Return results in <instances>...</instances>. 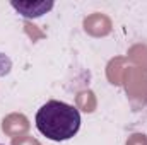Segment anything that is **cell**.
Instances as JSON below:
<instances>
[{"mask_svg":"<svg viewBox=\"0 0 147 145\" xmlns=\"http://www.w3.org/2000/svg\"><path fill=\"white\" fill-rule=\"evenodd\" d=\"M36 128L53 142L70 140L80 128V113L72 104L51 99L38 109Z\"/></svg>","mask_w":147,"mask_h":145,"instance_id":"6da1fadb","label":"cell"},{"mask_svg":"<svg viewBox=\"0 0 147 145\" xmlns=\"http://www.w3.org/2000/svg\"><path fill=\"white\" fill-rule=\"evenodd\" d=\"M10 5L24 17H41L43 14H46L51 7L53 2H16L12 0Z\"/></svg>","mask_w":147,"mask_h":145,"instance_id":"7a4b0ae2","label":"cell"},{"mask_svg":"<svg viewBox=\"0 0 147 145\" xmlns=\"http://www.w3.org/2000/svg\"><path fill=\"white\" fill-rule=\"evenodd\" d=\"M0 145H2V144H0Z\"/></svg>","mask_w":147,"mask_h":145,"instance_id":"3957f363","label":"cell"}]
</instances>
